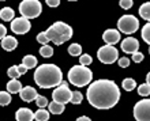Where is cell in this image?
I'll use <instances>...</instances> for the list:
<instances>
[{
	"label": "cell",
	"instance_id": "ac0fdd59",
	"mask_svg": "<svg viewBox=\"0 0 150 121\" xmlns=\"http://www.w3.org/2000/svg\"><path fill=\"white\" fill-rule=\"evenodd\" d=\"M48 109H49V113L52 114H62L64 112V105L56 101H52L51 103H48Z\"/></svg>",
	"mask_w": 150,
	"mask_h": 121
},
{
	"label": "cell",
	"instance_id": "484cf974",
	"mask_svg": "<svg viewBox=\"0 0 150 121\" xmlns=\"http://www.w3.org/2000/svg\"><path fill=\"white\" fill-rule=\"evenodd\" d=\"M40 55L42 56V57H51L53 55V49L49 45H42L41 49H40Z\"/></svg>",
	"mask_w": 150,
	"mask_h": 121
},
{
	"label": "cell",
	"instance_id": "1f68e13d",
	"mask_svg": "<svg viewBox=\"0 0 150 121\" xmlns=\"http://www.w3.org/2000/svg\"><path fill=\"white\" fill-rule=\"evenodd\" d=\"M37 41H38L41 45H47V44L49 42V39H48L47 34H45V31H42V33H40V34L37 35Z\"/></svg>",
	"mask_w": 150,
	"mask_h": 121
},
{
	"label": "cell",
	"instance_id": "9c48e42d",
	"mask_svg": "<svg viewBox=\"0 0 150 121\" xmlns=\"http://www.w3.org/2000/svg\"><path fill=\"white\" fill-rule=\"evenodd\" d=\"M71 94H72V91L68 89L67 83L62 82L59 86H57V89H55V91L52 93V98H53V101L66 105V103L70 102V99H71Z\"/></svg>",
	"mask_w": 150,
	"mask_h": 121
},
{
	"label": "cell",
	"instance_id": "6da1fadb",
	"mask_svg": "<svg viewBox=\"0 0 150 121\" xmlns=\"http://www.w3.org/2000/svg\"><path fill=\"white\" fill-rule=\"evenodd\" d=\"M86 97L96 109H111L120 99V90L113 80L100 79L87 87Z\"/></svg>",
	"mask_w": 150,
	"mask_h": 121
},
{
	"label": "cell",
	"instance_id": "5b68a950",
	"mask_svg": "<svg viewBox=\"0 0 150 121\" xmlns=\"http://www.w3.org/2000/svg\"><path fill=\"white\" fill-rule=\"evenodd\" d=\"M41 11H42V6H41L38 0H23L19 4L21 16H23L26 19L38 18Z\"/></svg>",
	"mask_w": 150,
	"mask_h": 121
},
{
	"label": "cell",
	"instance_id": "3957f363",
	"mask_svg": "<svg viewBox=\"0 0 150 121\" xmlns=\"http://www.w3.org/2000/svg\"><path fill=\"white\" fill-rule=\"evenodd\" d=\"M48 39L55 42V45H62L72 37V27L64 22H55L45 31Z\"/></svg>",
	"mask_w": 150,
	"mask_h": 121
},
{
	"label": "cell",
	"instance_id": "44dd1931",
	"mask_svg": "<svg viewBox=\"0 0 150 121\" xmlns=\"http://www.w3.org/2000/svg\"><path fill=\"white\" fill-rule=\"evenodd\" d=\"M22 64H23L28 70H32V68L37 67V59L34 57V56H32V55H28V56H25V57H23Z\"/></svg>",
	"mask_w": 150,
	"mask_h": 121
},
{
	"label": "cell",
	"instance_id": "f35d334b",
	"mask_svg": "<svg viewBox=\"0 0 150 121\" xmlns=\"http://www.w3.org/2000/svg\"><path fill=\"white\" fill-rule=\"evenodd\" d=\"M76 121H91V120L89 117H86V116H82V117L76 118Z\"/></svg>",
	"mask_w": 150,
	"mask_h": 121
},
{
	"label": "cell",
	"instance_id": "4dcf8cb0",
	"mask_svg": "<svg viewBox=\"0 0 150 121\" xmlns=\"http://www.w3.org/2000/svg\"><path fill=\"white\" fill-rule=\"evenodd\" d=\"M36 103L38 108H45V106H48V99L45 97H42V95H37Z\"/></svg>",
	"mask_w": 150,
	"mask_h": 121
},
{
	"label": "cell",
	"instance_id": "7bdbcfd3",
	"mask_svg": "<svg viewBox=\"0 0 150 121\" xmlns=\"http://www.w3.org/2000/svg\"><path fill=\"white\" fill-rule=\"evenodd\" d=\"M71 1H75V0H71Z\"/></svg>",
	"mask_w": 150,
	"mask_h": 121
},
{
	"label": "cell",
	"instance_id": "4316f807",
	"mask_svg": "<svg viewBox=\"0 0 150 121\" xmlns=\"http://www.w3.org/2000/svg\"><path fill=\"white\" fill-rule=\"evenodd\" d=\"M82 99H83V95L79 93V91H72L71 99H70L71 103H74V105H79V103L82 102Z\"/></svg>",
	"mask_w": 150,
	"mask_h": 121
},
{
	"label": "cell",
	"instance_id": "d6a6232c",
	"mask_svg": "<svg viewBox=\"0 0 150 121\" xmlns=\"http://www.w3.org/2000/svg\"><path fill=\"white\" fill-rule=\"evenodd\" d=\"M119 4H120V7H122L123 10H128V8L132 7L134 1H132V0H120Z\"/></svg>",
	"mask_w": 150,
	"mask_h": 121
},
{
	"label": "cell",
	"instance_id": "7a4b0ae2",
	"mask_svg": "<svg viewBox=\"0 0 150 121\" xmlns=\"http://www.w3.org/2000/svg\"><path fill=\"white\" fill-rule=\"evenodd\" d=\"M34 82L41 89H52L63 82V74L55 64H42L36 68Z\"/></svg>",
	"mask_w": 150,
	"mask_h": 121
},
{
	"label": "cell",
	"instance_id": "ab89813d",
	"mask_svg": "<svg viewBox=\"0 0 150 121\" xmlns=\"http://www.w3.org/2000/svg\"><path fill=\"white\" fill-rule=\"evenodd\" d=\"M146 83H147V84H149V86H150V72L146 75Z\"/></svg>",
	"mask_w": 150,
	"mask_h": 121
},
{
	"label": "cell",
	"instance_id": "ffe728a7",
	"mask_svg": "<svg viewBox=\"0 0 150 121\" xmlns=\"http://www.w3.org/2000/svg\"><path fill=\"white\" fill-rule=\"evenodd\" d=\"M49 110H45V108H40L34 113V118L37 121H48L49 120Z\"/></svg>",
	"mask_w": 150,
	"mask_h": 121
},
{
	"label": "cell",
	"instance_id": "74e56055",
	"mask_svg": "<svg viewBox=\"0 0 150 121\" xmlns=\"http://www.w3.org/2000/svg\"><path fill=\"white\" fill-rule=\"evenodd\" d=\"M16 68H18V72H19L21 75H23L28 72V68L23 65V64H21V65H16Z\"/></svg>",
	"mask_w": 150,
	"mask_h": 121
},
{
	"label": "cell",
	"instance_id": "d6986e66",
	"mask_svg": "<svg viewBox=\"0 0 150 121\" xmlns=\"http://www.w3.org/2000/svg\"><path fill=\"white\" fill-rule=\"evenodd\" d=\"M139 15L142 16V19L150 22V1L143 3L141 7H139Z\"/></svg>",
	"mask_w": 150,
	"mask_h": 121
},
{
	"label": "cell",
	"instance_id": "52a82bcc",
	"mask_svg": "<svg viewBox=\"0 0 150 121\" xmlns=\"http://www.w3.org/2000/svg\"><path fill=\"white\" fill-rule=\"evenodd\" d=\"M117 56L119 52L113 45H104L97 52V57L104 64H113L115 61H117Z\"/></svg>",
	"mask_w": 150,
	"mask_h": 121
},
{
	"label": "cell",
	"instance_id": "603a6c76",
	"mask_svg": "<svg viewBox=\"0 0 150 121\" xmlns=\"http://www.w3.org/2000/svg\"><path fill=\"white\" fill-rule=\"evenodd\" d=\"M11 101V94L8 91H0V106H7Z\"/></svg>",
	"mask_w": 150,
	"mask_h": 121
},
{
	"label": "cell",
	"instance_id": "30bf717a",
	"mask_svg": "<svg viewBox=\"0 0 150 121\" xmlns=\"http://www.w3.org/2000/svg\"><path fill=\"white\" fill-rule=\"evenodd\" d=\"M32 27V25L29 22V19L23 18V16H21V18H14L11 22V31L12 33H15V34H26L29 30Z\"/></svg>",
	"mask_w": 150,
	"mask_h": 121
},
{
	"label": "cell",
	"instance_id": "ba28073f",
	"mask_svg": "<svg viewBox=\"0 0 150 121\" xmlns=\"http://www.w3.org/2000/svg\"><path fill=\"white\" fill-rule=\"evenodd\" d=\"M134 117L137 121H150V99H141L135 103Z\"/></svg>",
	"mask_w": 150,
	"mask_h": 121
},
{
	"label": "cell",
	"instance_id": "5bb4252c",
	"mask_svg": "<svg viewBox=\"0 0 150 121\" xmlns=\"http://www.w3.org/2000/svg\"><path fill=\"white\" fill-rule=\"evenodd\" d=\"M16 121H33L34 118V113L28 108H21L18 112L15 113Z\"/></svg>",
	"mask_w": 150,
	"mask_h": 121
},
{
	"label": "cell",
	"instance_id": "7c38bea8",
	"mask_svg": "<svg viewBox=\"0 0 150 121\" xmlns=\"http://www.w3.org/2000/svg\"><path fill=\"white\" fill-rule=\"evenodd\" d=\"M103 39L105 41L107 45H115L120 41V31L115 30V29H108V30L104 31Z\"/></svg>",
	"mask_w": 150,
	"mask_h": 121
},
{
	"label": "cell",
	"instance_id": "2e32d148",
	"mask_svg": "<svg viewBox=\"0 0 150 121\" xmlns=\"http://www.w3.org/2000/svg\"><path fill=\"white\" fill-rule=\"evenodd\" d=\"M6 89H7V91L10 94H16L22 90V84H21V82L18 79H11V80L7 83Z\"/></svg>",
	"mask_w": 150,
	"mask_h": 121
},
{
	"label": "cell",
	"instance_id": "8992f818",
	"mask_svg": "<svg viewBox=\"0 0 150 121\" xmlns=\"http://www.w3.org/2000/svg\"><path fill=\"white\" fill-rule=\"evenodd\" d=\"M117 27L124 34H134L139 29V20L134 15H123L117 20Z\"/></svg>",
	"mask_w": 150,
	"mask_h": 121
},
{
	"label": "cell",
	"instance_id": "f546056e",
	"mask_svg": "<svg viewBox=\"0 0 150 121\" xmlns=\"http://www.w3.org/2000/svg\"><path fill=\"white\" fill-rule=\"evenodd\" d=\"M7 74H8V76H10L11 79H18L21 76V74L18 72V68H16V65L10 67V68H8V71H7Z\"/></svg>",
	"mask_w": 150,
	"mask_h": 121
},
{
	"label": "cell",
	"instance_id": "836d02e7",
	"mask_svg": "<svg viewBox=\"0 0 150 121\" xmlns=\"http://www.w3.org/2000/svg\"><path fill=\"white\" fill-rule=\"evenodd\" d=\"M117 64L120 68H127L130 65V59L128 57H122V59H117Z\"/></svg>",
	"mask_w": 150,
	"mask_h": 121
},
{
	"label": "cell",
	"instance_id": "d4e9b609",
	"mask_svg": "<svg viewBox=\"0 0 150 121\" xmlns=\"http://www.w3.org/2000/svg\"><path fill=\"white\" fill-rule=\"evenodd\" d=\"M141 35H142V39H143V41L150 45V22H149V23H146V25H145V26L142 27Z\"/></svg>",
	"mask_w": 150,
	"mask_h": 121
},
{
	"label": "cell",
	"instance_id": "4fadbf2b",
	"mask_svg": "<svg viewBox=\"0 0 150 121\" xmlns=\"http://www.w3.org/2000/svg\"><path fill=\"white\" fill-rule=\"evenodd\" d=\"M37 95H38V94H37V90L36 89H33L32 86H26V87H23V89L19 91L21 99H23L25 102L36 101Z\"/></svg>",
	"mask_w": 150,
	"mask_h": 121
},
{
	"label": "cell",
	"instance_id": "60d3db41",
	"mask_svg": "<svg viewBox=\"0 0 150 121\" xmlns=\"http://www.w3.org/2000/svg\"><path fill=\"white\" fill-rule=\"evenodd\" d=\"M149 53H150V46H149Z\"/></svg>",
	"mask_w": 150,
	"mask_h": 121
},
{
	"label": "cell",
	"instance_id": "9a60e30c",
	"mask_svg": "<svg viewBox=\"0 0 150 121\" xmlns=\"http://www.w3.org/2000/svg\"><path fill=\"white\" fill-rule=\"evenodd\" d=\"M18 45V41H16L15 37H11V35H6L3 39H1V48H3L4 51L7 52H11L14 51Z\"/></svg>",
	"mask_w": 150,
	"mask_h": 121
},
{
	"label": "cell",
	"instance_id": "83f0119b",
	"mask_svg": "<svg viewBox=\"0 0 150 121\" xmlns=\"http://www.w3.org/2000/svg\"><path fill=\"white\" fill-rule=\"evenodd\" d=\"M138 94L141 95V97H147V95L150 94V86L147 84V83L141 84V86L138 87Z\"/></svg>",
	"mask_w": 150,
	"mask_h": 121
},
{
	"label": "cell",
	"instance_id": "d590c367",
	"mask_svg": "<svg viewBox=\"0 0 150 121\" xmlns=\"http://www.w3.org/2000/svg\"><path fill=\"white\" fill-rule=\"evenodd\" d=\"M45 1H47V4L49 7H57L60 4V0H45Z\"/></svg>",
	"mask_w": 150,
	"mask_h": 121
},
{
	"label": "cell",
	"instance_id": "277c9868",
	"mask_svg": "<svg viewBox=\"0 0 150 121\" xmlns=\"http://www.w3.org/2000/svg\"><path fill=\"white\" fill-rule=\"evenodd\" d=\"M93 72L85 65H74L68 71V80L76 87H85L91 82Z\"/></svg>",
	"mask_w": 150,
	"mask_h": 121
},
{
	"label": "cell",
	"instance_id": "e575fe53",
	"mask_svg": "<svg viewBox=\"0 0 150 121\" xmlns=\"http://www.w3.org/2000/svg\"><path fill=\"white\" fill-rule=\"evenodd\" d=\"M142 60H143L142 52H134V53H132V61L134 63H141Z\"/></svg>",
	"mask_w": 150,
	"mask_h": 121
},
{
	"label": "cell",
	"instance_id": "b9f144b4",
	"mask_svg": "<svg viewBox=\"0 0 150 121\" xmlns=\"http://www.w3.org/2000/svg\"><path fill=\"white\" fill-rule=\"evenodd\" d=\"M0 1H4V0H0Z\"/></svg>",
	"mask_w": 150,
	"mask_h": 121
},
{
	"label": "cell",
	"instance_id": "8fae6325",
	"mask_svg": "<svg viewBox=\"0 0 150 121\" xmlns=\"http://www.w3.org/2000/svg\"><path fill=\"white\" fill-rule=\"evenodd\" d=\"M139 49V41L134 37H127L122 41V51L124 53H134V52H138Z\"/></svg>",
	"mask_w": 150,
	"mask_h": 121
},
{
	"label": "cell",
	"instance_id": "8d00e7d4",
	"mask_svg": "<svg viewBox=\"0 0 150 121\" xmlns=\"http://www.w3.org/2000/svg\"><path fill=\"white\" fill-rule=\"evenodd\" d=\"M6 34H7V29H6V26L0 25V39H3L4 37H6Z\"/></svg>",
	"mask_w": 150,
	"mask_h": 121
},
{
	"label": "cell",
	"instance_id": "7402d4cb",
	"mask_svg": "<svg viewBox=\"0 0 150 121\" xmlns=\"http://www.w3.org/2000/svg\"><path fill=\"white\" fill-rule=\"evenodd\" d=\"M68 53L71 56H74V57H76V56H81L82 55V46L79 45V44H71L70 46H68Z\"/></svg>",
	"mask_w": 150,
	"mask_h": 121
},
{
	"label": "cell",
	"instance_id": "cb8c5ba5",
	"mask_svg": "<svg viewBox=\"0 0 150 121\" xmlns=\"http://www.w3.org/2000/svg\"><path fill=\"white\" fill-rule=\"evenodd\" d=\"M137 87V82H135L134 79L131 78H126L124 80H123V89L126 91H132Z\"/></svg>",
	"mask_w": 150,
	"mask_h": 121
},
{
	"label": "cell",
	"instance_id": "e0dca14e",
	"mask_svg": "<svg viewBox=\"0 0 150 121\" xmlns=\"http://www.w3.org/2000/svg\"><path fill=\"white\" fill-rule=\"evenodd\" d=\"M14 16H15V12L11 7H4L0 10V18L6 22H11L14 19Z\"/></svg>",
	"mask_w": 150,
	"mask_h": 121
},
{
	"label": "cell",
	"instance_id": "f1b7e54d",
	"mask_svg": "<svg viewBox=\"0 0 150 121\" xmlns=\"http://www.w3.org/2000/svg\"><path fill=\"white\" fill-rule=\"evenodd\" d=\"M91 61H93V59H91V56L90 55H81L79 56V63H81V65H85V67H87V65H90L91 64Z\"/></svg>",
	"mask_w": 150,
	"mask_h": 121
}]
</instances>
